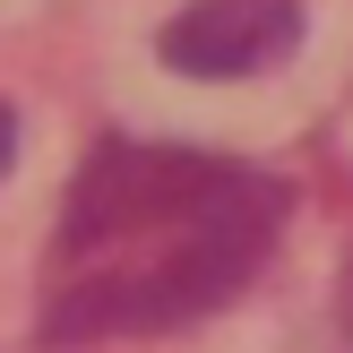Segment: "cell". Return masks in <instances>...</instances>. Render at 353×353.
I'll return each instance as SVG.
<instances>
[{
	"instance_id": "cell-1",
	"label": "cell",
	"mask_w": 353,
	"mask_h": 353,
	"mask_svg": "<svg viewBox=\"0 0 353 353\" xmlns=\"http://www.w3.org/2000/svg\"><path fill=\"white\" fill-rule=\"evenodd\" d=\"M293 190L259 164L147 138H103L69 181L61 250H52L43 345H112V336H164L207 310L241 302L259 268L276 259Z\"/></svg>"
},
{
	"instance_id": "cell-3",
	"label": "cell",
	"mask_w": 353,
	"mask_h": 353,
	"mask_svg": "<svg viewBox=\"0 0 353 353\" xmlns=\"http://www.w3.org/2000/svg\"><path fill=\"white\" fill-rule=\"evenodd\" d=\"M336 319H345V336H353V250H345V268H336Z\"/></svg>"
},
{
	"instance_id": "cell-2",
	"label": "cell",
	"mask_w": 353,
	"mask_h": 353,
	"mask_svg": "<svg viewBox=\"0 0 353 353\" xmlns=\"http://www.w3.org/2000/svg\"><path fill=\"white\" fill-rule=\"evenodd\" d=\"M302 0H190L181 17H164L155 34V61L181 69V78H259V69L293 61L302 52Z\"/></svg>"
},
{
	"instance_id": "cell-4",
	"label": "cell",
	"mask_w": 353,
	"mask_h": 353,
	"mask_svg": "<svg viewBox=\"0 0 353 353\" xmlns=\"http://www.w3.org/2000/svg\"><path fill=\"white\" fill-rule=\"evenodd\" d=\"M9 164H17V112L0 103V172H9Z\"/></svg>"
}]
</instances>
